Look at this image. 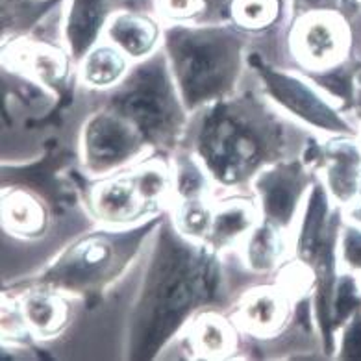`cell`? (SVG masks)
<instances>
[{
    "instance_id": "22",
    "label": "cell",
    "mask_w": 361,
    "mask_h": 361,
    "mask_svg": "<svg viewBox=\"0 0 361 361\" xmlns=\"http://www.w3.org/2000/svg\"><path fill=\"white\" fill-rule=\"evenodd\" d=\"M134 61L111 43H97L78 61V84L85 90L111 91L128 76Z\"/></svg>"
},
{
    "instance_id": "30",
    "label": "cell",
    "mask_w": 361,
    "mask_h": 361,
    "mask_svg": "<svg viewBox=\"0 0 361 361\" xmlns=\"http://www.w3.org/2000/svg\"><path fill=\"white\" fill-rule=\"evenodd\" d=\"M361 310V282L360 276L350 271L339 272L331 304V322L334 330L339 336V330L354 313Z\"/></svg>"
},
{
    "instance_id": "31",
    "label": "cell",
    "mask_w": 361,
    "mask_h": 361,
    "mask_svg": "<svg viewBox=\"0 0 361 361\" xmlns=\"http://www.w3.org/2000/svg\"><path fill=\"white\" fill-rule=\"evenodd\" d=\"M291 19L306 13H336L348 23L361 16V0H289Z\"/></svg>"
},
{
    "instance_id": "6",
    "label": "cell",
    "mask_w": 361,
    "mask_h": 361,
    "mask_svg": "<svg viewBox=\"0 0 361 361\" xmlns=\"http://www.w3.org/2000/svg\"><path fill=\"white\" fill-rule=\"evenodd\" d=\"M248 67L256 73L265 94L278 111L286 114L312 132L326 135H356L352 124L339 106L322 93L302 71H287L267 61L259 52H248Z\"/></svg>"
},
{
    "instance_id": "20",
    "label": "cell",
    "mask_w": 361,
    "mask_h": 361,
    "mask_svg": "<svg viewBox=\"0 0 361 361\" xmlns=\"http://www.w3.org/2000/svg\"><path fill=\"white\" fill-rule=\"evenodd\" d=\"M164 32L159 19L145 11L119 10L109 19L104 37L135 63L161 50Z\"/></svg>"
},
{
    "instance_id": "8",
    "label": "cell",
    "mask_w": 361,
    "mask_h": 361,
    "mask_svg": "<svg viewBox=\"0 0 361 361\" xmlns=\"http://www.w3.org/2000/svg\"><path fill=\"white\" fill-rule=\"evenodd\" d=\"M78 156L58 145L56 139H49L43 147L39 158L20 164L2 161V188L19 185L45 198L54 217L80 204V173L82 167L76 165Z\"/></svg>"
},
{
    "instance_id": "17",
    "label": "cell",
    "mask_w": 361,
    "mask_h": 361,
    "mask_svg": "<svg viewBox=\"0 0 361 361\" xmlns=\"http://www.w3.org/2000/svg\"><path fill=\"white\" fill-rule=\"evenodd\" d=\"M54 213L45 198L19 185L0 191V224L8 235L20 241H39L49 233Z\"/></svg>"
},
{
    "instance_id": "7",
    "label": "cell",
    "mask_w": 361,
    "mask_h": 361,
    "mask_svg": "<svg viewBox=\"0 0 361 361\" xmlns=\"http://www.w3.org/2000/svg\"><path fill=\"white\" fill-rule=\"evenodd\" d=\"M152 154L134 124L104 104L87 115L80 130L78 164L90 178H102L134 167Z\"/></svg>"
},
{
    "instance_id": "14",
    "label": "cell",
    "mask_w": 361,
    "mask_h": 361,
    "mask_svg": "<svg viewBox=\"0 0 361 361\" xmlns=\"http://www.w3.org/2000/svg\"><path fill=\"white\" fill-rule=\"evenodd\" d=\"M322 165L319 176L331 200L343 209L361 198V137L328 135L322 141Z\"/></svg>"
},
{
    "instance_id": "26",
    "label": "cell",
    "mask_w": 361,
    "mask_h": 361,
    "mask_svg": "<svg viewBox=\"0 0 361 361\" xmlns=\"http://www.w3.org/2000/svg\"><path fill=\"white\" fill-rule=\"evenodd\" d=\"M61 2L65 0H0L2 37L34 35Z\"/></svg>"
},
{
    "instance_id": "4",
    "label": "cell",
    "mask_w": 361,
    "mask_h": 361,
    "mask_svg": "<svg viewBox=\"0 0 361 361\" xmlns=\"http://www.w3.org/2000/svg\"><path fill=\"white\" fill-rule=\"evenodd\" d=\"M248 37L228 25H169L164 49L183 104L191 115L238 93L248 67Z\"/></svg>"
},
{
    "instance_id": "16",
    "label": "cell",
    "mask_w": 361,
    "mask_h": 361,
    "mask_svg": "<svg viewBox=\"0 0 361 361\" xmlns=\"http://www.w3.org/2000/svg\"><path fill=\"white\" fill-rule=\"evenodd\" d=\"M19 298L26 324L39 343L60 337L71 324L73 304L71 297L50 287L34 286L23 280L8 286Z\"/></svg>"
},
{
    "instance_id": "33",
    "label": "cell",
    "mask_w": 361,
    "mask_h": 361,
    "mask_svg": "<svg viewBox=\"0 0 361 361\" xmlns=\"http://www.w3.org/2000/svg\"><path fill=\"white\" fill-rule=\"evenodd\" d=\"M339 265L345 271L354 274H361V226L352 221H343L341 232H339Z\"/></svg>"
},
{
    "instance_id": "1",
    "label": "cell",
    "mask_w": 361,
    "mask_h": 361,
    "mask_svg": "<svg viewBox=\"0 0 361 361\" xmlns=\"http://www.w3.org/2000/svg\"><path fill=\"white\" fill-rule=\"evenodd\" d=\"M221 256L208 243L183 238L171 215L164 219L130 304L124 360H158L198 313L232 306Z\"/></svg>"
},
{
    "instance_id": "11",
    "label": "cell",
    "mask_w": 361,
    "mask_h": 361,
    "mask_svg": "<svg viewBox=\"0 0 361 361\" xmlns=\"http://www.w3.org/2000/svg\"><path fill=\"white\" fill-rule=\"evenodd\" d=\"M350 23L336 13H306L291 19L287 50L302 73H321L354 52Z\"/></svg>"
},
{
    "instance_id": "18",
    "label": "cell",
    "mask_w": 361,
    "mask_h": 361,
    "mask_svg": "<svg viewBox=\"0 0 361 361\" xmlns=\"http://www.w3.org/2000/svg\"><path fill=\"white\" fill-rule=\"evenodd\" d=\"M262 221V213L252 195L233 193L215 200L208 245L219 254L239 250L254 226Z\"/></svg>"
},
{
    "instance_id": "12",
    "label": "cell",
    "mask_w": 361,
    "mask_h": 361,
    "mask_svg": "<svg viewBox=\"0 0 361 361\" xmlns=\"http://www.w3.org/2000/svg\"><path fill=\"white\" fill-rule=\"evenodd\" d=\"M80 206L99 226L128 228L159 215L145 202L130 169L108 174L102 178H90L80 173Z\"/></svg>"
},
{
    "instance_id": "24",
    "label": "cell",
    "mask_w": 361,
    "mask_h": 361,
    "mask_svg": "<svg viewBox=\"0 0 361 361\" xmlns=\"http://www.w3.org/2000/svg\"><path fill=\"white\" fill-rule=\"evenodd\" d=\"M228 23L248 35H265L282 25L286 0H228L224 6Z\"/></svg>"
},
{
    "instance_id": "2",
    "label": "cell",
    "mask_w": 361,
    "mask_h": 361,
    "mask_svg": "<svg viewBox=\"0 0 361 361\" xmlns=\"http://www.w3.org/2000/svg\"><path fill=\"white\" fill-rule=\"evenodd\" d=\"M289 130L265 94L241 91L206 106L191 121L188 147L215 188L245 193L262 169L289 156Z\"/></svg>"
},
{
    "instance_id": "19",
    "label": "cell",
    "mask_w": 361,
    "mask_h": 361,
    "mask_svg": "<svg viewBox=\"0 0 361 361\" xmlns=\"http://www.w3.org/2000/svg\"><path fill=\"white\" fill-rule=\"evenodd\" d=\"M121 0H71L63 20L65 49L78 63L104 35Z\"/></svg>"
},
{
    "instance_id": "25",
    "label": "cell",
    "mask_w": 361,
    "mask_h": 361,
    "mask_svg": "<svg viewBox=\"0 0 361 361\" xmlns=\"http://www.w3.org/2000/svg\"><path fill=\"white\" fill-rule=\"evenodd\" d=\"M313 84L330 97L345 114H352L356 108V97L361 80V60L352 52L341 63L334 65L321 73H304Z\"/></svg>"
},
{
    "instance_id": "3",
    "label": "cell",
    "mask_w": 361,
    "mask_h": 361,
    "mask_svg": "<svg viewBox=\"0 0 361 361\" xmlns=\"http://www.w3.org/2000/svg\"><path fill=\"white\" fill-rule=\"evenodd\" d=\"M167 215L169 212L159 213L135 226H99L82 233L23 282L56 289L71 298H80L87 310H94L130 271Z\"/></svg>"
},
{
    "instance_id": "36",
    "label": "cell",
    "mask_w": 361,
    "mask_h": 361,
    "mask_svg": "<svg viewBox=\"0 0 361 361\" xmlns=\"http://www.w3.org/2000/svg\"><path fill=\"white\" fill-rule=\"evenodd\" d=\"M354 115H357L361 121V85L360 90H357V97H356V108H354V111H352Z\"/></svg>"
},
{
    "instance_id": "29",
    "label": "cell",
    "mask_w": 361,
    "mask_h": 361,
    "mask_svg": "<svg viewBox=\"0 0 361 361\" xmlns=\"http://www.w3.org/2000/svg\"><path fill=\"white\" fill-rule=\"evenodd\" d=\"M213 208H215V198H188V200H176L173 208L169 209V215L174 228L183 238L206 243L212 230Z\"/></svg>"
},
{
    "instance_id": "13",
    "label": "cell",
    "mask_w": 361,
    "mask_h": 361,
    "mask_svg": "<svg viewBox=\"0 0 361 361\" xmlns=\"http://www.w3.org/2000/svg\"><path fill=\"white\" fill-rule=\"evenodd\" d=\"M295 298L282 283L248 287L230 306L228 317L241 331V336L257 343L276 339L287 328L295 310Z\"/></svg>"
},
{
    "instance_id": "28",
    "label": "cell",
    "mask_w": 361,
    "mask_h": 361,
    "mask_svg": "<svg viewBox=\"0 0 361 361\" xmlns=\"http://www.w3.org/2000/svg\"><path fill=\"white\" fill-rule=\"evenodd\" d=\"M0 336H2V348L28 350L43 356V350L37 345L39 341L26 324L19 298L8 287H4L0 293Z\"/></svg>"
},
{
    "instance_id": "15",
    "label": "cell",
    "mask_w": 361,
    "mask_h": 361,
    "mask_svg": "<svg viewBox=\"0 0 361 361\" xmlns=\"http://www.w3.org/2000/svg\"><path fill=\"white\" fill-rule=\"evenodd\" d=\"M241 331L221 310H204L189 322L180 341L189 360L224 361L241 357Z\"/></svg>"
},
{
    "instance_id": "34",
    "label": "cell",
    "mask_w": 361,
    "mask_h": 361,
    "mask_svg": "<svg viewBox=\"0 0 361 361\" xmlns=\"http://www.w3.org/2000/svg\"><path fill=\"white\" fill-rule=\"evenodd\" d=\"M337 360L361 361V310L345 322L337 336Z\"/></svg>"
},
{
    "instance_id": "5",
    "label": "cell",
    "mask_w": 361,
    "mask_h": 361,
    "mask_svg": "<svg viewBox=\"0 0 361 361\" xmlns=\"http://www.w3.org/2000/svg\"><path fill=\"white\" fill-rule=\"evenodd\" d=\"M104 106L134 124L154 154H174L185 147L193 115L183 104L164 49L135 61L128 76L108 91Z\"/></svg>"
},
{
    "instance_id": "9",
    "label": "cell",
    "mask_w": 361,
    "mask_h": 361,
    "mask_svg": "<svg viewBox=\"0 0 361 361\" xmlns=\"http://www.w3.org/2000/svg\"><path fill=\"white\" fill-rule=\"evenodd\" d=\"M2 69L25 75L43 85L58 99L65 115L75 102L78 63L67 49L37 39L34 35L2 37Z\"/></svg>"
},
{
    "instance_id": "32",
    "label": "cell",
    "mask_w": 361,
    "mask_h": 361,
    "mask_svg": "<svg viewBox=\"0 0 361 361\" xmlns=\"http://www.w3.org/2000/svg\"><path fill=\"white\" fill-rule=\"evenodd\" d=\"M156 13L169 25H185L198 19L208 8V0H154Z\"/></svg>"
},
{
    "instance_id": "21",
    "label": "cell",
    "mask_w": 361,
    "mask_h": 361,
    "mask_svg": "<svg viewBox=\"0 0 361 361\" xmlns=\"http://www.w3.org/2000/svg\"><path fill=\"white\" fill-rule=\"evenodd\" d=\"M287 233L262 219L239 247L245 269L254 274H276L278 269L291 257Z\"/></svg>"
},
{
    "instance_id": "35",
    "label": "cell",
    "mask_w": 361,
    "mask_h": 361,
    "mask_svg": "<svg viewBox=\"0 0 361 361\" xmlns=\"http://www.w3.org/2000/svg\"><path fill=\"white\" fill-rule=\"evenodd\" d=\"M343 212H345L346 221H352V223H356L361 226V198H357L356 202L350 204V206L343 209Z\"/></svg>"
},
{
    "instance_id": "10",
    "label": "cell",
    "mask_w": 361,
    "mask_h": 361,
    "mask_svg": "<svg viewBox=\"0 0 361 361\" xmlns=\"http://www.w3.org/2000/svg\"><path fill=\"white\" fill-rule=\"evenodd\" d=\"M317 176L300 156H287L262 169L250 183V195L256 198L263 221L286 232L293 230Z\"/></svg>"
},
{
    "instance_id": "27",
    "label": "cell",
    "mask_w": 361,
    "mask_h": 361,
    "mask_svg": "<svg viewBox=\"0 0 361 361\" xmlns=\"http://www.w3.org/2000/svg\"><path fill=\"white\" fill-rule=\"evenodd\" d=\"M174 182V202L188 198H215V183L209 178L208 171L200 164L188 147H182L171 154Z\"/></svg>"
},
{
    "instance_id": "23",
    "label": "cell",
    "mask_w": 361,
    "mask_h": 361,
    "mask_svg": "<svg viewBox=\"0 0 361 361\" xmlns=\"http://www.w3.org/2000/svg\"><path fill=\"white\" fill-rule=\"evenodd\" d=\"M135 188L154 213H164L173 208L174 182L173 164L167 154H152L130 167Z\"/></svg>"
}]
</instances>
